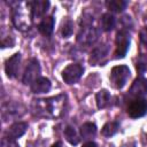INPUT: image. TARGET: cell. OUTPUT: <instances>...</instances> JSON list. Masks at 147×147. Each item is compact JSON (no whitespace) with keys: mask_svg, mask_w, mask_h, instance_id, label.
<instances>
[{"mask_svg":"<svg viewBox=\"0 0 147 147\" xmlns=\"http://www.w3.org/2000/svg\"><path fill=\"white\" fill-rule=\"evenodd\" d=\"M117 131H118V124L116 122H108V123H106L103 125V127L101 130V133L105 137H111Z\"/></svg>","mask_w":147,"mask_h":147,"instance_id":"19","label":"cell"},{"mask_svg":"<svg viewBox=\"0 0 147 147\" xmlns=\"http://www.w3.org/2000/svg\"><path fill=\"white\" fill-rule=\"evenodd\" d=\"M146 113H147V101L141 98L133 100L127 108V114L132 118L142 117Z\"/></svg>","mask_w":147,"mask_h":147,"instance_id":"6","label":"cell"},{"mask_svg":"<svg viewBox=\"0 0 147 147\" xmlns=\"http://www.w3.org/2000/svg\"><path fill=\"white\" fill-rule=\"evenodd\" d=\"M63 102H64L63 95H57V96H53L48 99H41V100H38L37 108L44 115L57 117L62 113Z\"/></svg>","mask_w":147,"mask_h":147,"instance_id":"1","label":"cell"},{"mask_svg":"<svg viewBox=\"0 0 147 147\" xmlns=\"http://www.w3.org/2000/svg\"><path fill=\"white\" fill-rule=\"evenodd\" d=\"M130 93H131V95L137 96V98H140V96H144L145 94H147V79L137 78L130 88Z\"/></svg>","mask_w":147,"mask_h":147,"instance_id":"10","label":"cell"},{"mask_svg":"<svg viewBox=\"0 0 147 147\" xmlns=\"http://www.w3.org/2000/svg\"><path fill=\"white\" fill-rule=\"evenodd\" d=\"M130 45V38L129 34L125 31H119L116 37V51L115 55L116 57H124Z\"/></svg>","mask_w":147,"mask_h":147,"instance_id":"7","label":"cell"},{"mask_svg":"<svg viewBox=\"0 0 147 147\" xmlns=\"http://www.w3.org/2000/svg\"><path fill=\"white\" fill-rule=\"evenodd\" d=\"M32 17H33V14L31 9V5L30 2H26L25 8H22V3H21V6L15 10L13 21H14V24L17 26V29L26 30L31 25Z\"/></svg>","mask_w":147,"mask_h":147,"instance_id":"2","label":"cell"},{"mask_svg":"<svg viewBox=\"0 0 147 147\" xmlns=\"http://www.w3.org/2000/svg\"><path fill=\"white\" fill-rule=\"evenodd\" d=\"M74 24H72V22L70 21V20H68V21H65L64 23H63V25H62V36L64 37V38H68V37H70L71 34H72V31H74Z\"/></svg>","mask_w":147,"mask_h":147,"instance_id":"22","label":"cell"},{"mask_svg":"<svg viewBox=\"0 0 147 147\" xmlns=\"http://www.w3.org/2000/svg\"><path fill=\"white\" fill-rule=\"evenodd\" d=\"M107 7L108 9L113 11H122L126 7V2L124 0H109L107 1Z\"/></svg>","mask_w":147,"mask_h":147,"instance_id":"21","label":"cell"},{"mask_svg":"<svg viewBox=\"0 0 147 147\" xmlns=\"http://www.w3.org/2000/svg\"><path fill=\"white\" fill-rule=\"evenodd\" d=\"M83 147H96V144L93 141H88V142H85L83 145Z\"/></svg>","mask_w":147,"mask_h":147,"instance_id":"24","label":"cell"},{"mask_svg":"<svg viewBox=\"0 0 147 147\" xmlns=\"http://www.w3.org/2000/svg\"><path fill=\"white\" fill-rule=\"evenodd\" d=\"M95 100H96V106L98 108L102 109V108H106L109 103V100H110V94L107 90H100L96 95H95Z\"/></svg>","mask_w":147,"mask_h":147,"instance_id":"16","label":"cell"},{"mask_svg":"<svg viewBox=\"0 0 147 147\" xmlns=\"http://www.w3.org/2000/svg\"><path fill=\"white\" fill-rule=\"evenodd\" d=\"M83 67L78 63H71L68 67L64 68L62 71V78L67 84H74L76 83L83 75Z\"/></svg>","mask_w":147,"mask_h":147,"instance_id":"4","label":"cell"},{"mask_svg":"<svg viewBox=\"0 0 147 147\" xmlns=\"http://www.w3.org/2000/svg\"><path fill=\"white\" fill-rule=\"evenodd\" d=\"M30 5H31L33 17L42 16L47 11V9L49 7V2L48 1H31Z\"/></svg>","mask_w":147,"mask_h":147,"instance_id":"13","label":"cell"},{"mask_svg":"<svg viewBox=\"0 0 147 147\" xmlns=\"http://www.w3.org/2000/svg\"><path fill=\"white\" fill-rule=\"evenodd\" d=\"M79 132H80V136L83 139H91L96 133V126L93 123H84L80 126Z\"/></svg>","mask_w":147,"mask_h":147,"instance_id":"15","label":"cell"},{"mask_svg":"<svg viewBox=\"0 0 147 147\" xmlns=\"http://www.w3.org/2000/svg\"><path fill=\"white\" fill-rule=\"evenodd\" d=\"M52 147H61V144H60V142H56V144L52 145Z\"/></svg>","mask_w":147,"mask_h":147,"instance_id":"25","label":"cell"},{"mask_svg":"<svg viewBox=\"0 0 147 147\" xmlns=\"http://www.w3.org/2000/svg\"><path fill=\"white\" fill-rule=\"evenodd\" d=\"M53 28H54V18H53L52 16L45 17V18L40 22V24H39V26H38L39 31H40L44 36H49V34L53 32Z\"/></svg>","mask_w":147,"mask_h":147,"instance_id":"14","label":"cell"},{"mask_svg":"<svg viewBox=\"0 0 147 147\" xmlns=\"http://www.w3.org/2000/svg\"><path fill=\"white\" fill-rule=\"evenodd\" d=\"M28 129V124L24 122H17L14 123L11 126H9V129L7 130V136L9 139H17L20 137H22L25 131Z\"/></svg>","mask_w":147,"mask_h":147,"instance_id":"11","label":"cell"},{"mask_svg":"<svg viewBox=\"0 0 147 147\" xmlns=\"http://www.w3.org/2000/svg\"><path fill=\"white\" fill-rule=\"evenodd\" d=\"M98 38V31L96 29L94 28H86V29H83L79 33H78V37H77V40L78 42L80 44H84V45H91L93 44Z\"/></svg>","mask_w":147,"mask_h":147,"instance_id":"9","label":"cell"},{"mask_svg":"<svg viewBox=\"0 0 147 147\" xmlns=\"http://www.w3.org/2000/svg\"><path fill=\"white\" fill-rule=\"evenodd\" d=\"M64 137L67 139V141H69L71 145H77L79 141L78 134L76 132V130L72 126H67L64 130Z\"/></svg>","mask_w":147,"mask_h":147,"instance_id":"20","label":"cell"},{"mask_svg":"<svg viewBox=\"0 0 147 147\" xmlns=\"http://www.w3.org/2000/svg\"><path fill=\"white\" fill-rule=\"evenodd\" d=\"M20 62H21V54L20 53H15L14 55H11L6 61L5 71L9 78H14L17 75L18 68H20Z\"/></svg>","mask_w":147,"mask_h":147,"instance_id":"8","label":"cell"},{"mask_svg":"<svg viewBox=\"0 0 147 147\" xmlns=\"http://www.w3.org/2000/svg\"><path fill=\"white\" fill-rule=\"evenodd\" d=\"M130 77V70L126 65H117L111 69L110 72V82L115 88H122L127 82Z\"/></svg>","mask_w":147,"mask_h":147,"instance_id":"3","label":"cell"},{"mask_svg":"<svg viewBox=\"0 0 147 147\" xmlns=\"http://www.w3.org/2000/svg\"><path fill=\"white\" fill-rule=\"evenodd\" d=\"M49 90H51V80L46 77H39L31 85V91L33 93H46Z\"/></svg>","mask_w":147,"mask_h":147,"instance_id":"12","label":"cell"},{"mask_svg":"<svg viewBox=\"0 0 147 147\" xmlns=\"http://www.w3.org/2000/svg\"><path fill=\"white\" fill-rule=\"evenodd\" d=\"M106 53H107V47H105V46L95 48V49L92 52V54H91L90 62H91L92 64L98 63V62H99V61H100V60L106 55Z\"/></svg>","mask_w":147,"mask_h":147,"instance_id":"18","label":"cell"},{"mask_svg":"<svg viewBox=\"0 0 147 147\" xmlns=\"http://www.w3.org/2000/svg\"><path fill=\"white\" fill-rule=\"evenodd\" d=\"M39 74H40L39 62L36 59H31L25 68V71L23 75V83L25 85H28V84L32 85L39 78Z\"/></svg>","mask_w":147,"mask_h":147,"instance_id":"5","label":"cell"},{"mask_svg":"<svg viewBox=\"0 0 147 147\" xmlns=\"http://www.w3.org/2000/svg\"><path fill=\"white\" fill-rule=\"evenodd\" d=\"M140 39H141V42L147 47V29H145L140 32Z\"/></svg>","mask_w":147,"mask_h":147,"instance_id":"23","label":"cell"},{"mask_svg":"<svg viewBox=\"0 0 147 147\" xmlns=\"http://www.w3.org/2000/svg\"><path fill=\"white\" fill-rule=\"evenodd\" d=\"M101 26L105 31H110L115 26V18L110 13H106L101 17Z\"/></svg>","mask_w":147,"mask_h":147,"instance_id":"17","label":"cell"}]
</instances>
